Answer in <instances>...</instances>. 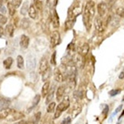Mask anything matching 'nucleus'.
<instances>
[{
    "label": "nucleus",
    "instance_id": "4c0bfd02",
    "mask_svg": "<svg viewBox=\"0 0 124 124\" xmlns=\"http://www.w3.org/2000/svg\"><path fill=\"white\" fill-rule=\"evenodd\" d=\"M18 124H35L34 120H30V121H25V120H22L18 122Z\"/></svg>",
    "mask_w": 124,
    "mask_h": 124
},
{
    "label": "nucleus",
    "instance_id": "79ce46f5",
    "mask_svg": "<svg viewBox=\"0 0 124 124\" xmlns=\"http://www.w3.org/2000/svg\"><path fill=\"white\" fill-rule=\"evenodd\" d=\"M55 55H56V53L54 52V54H53L52 57H51V63L52 64H54V65H55L56 64V62H55Z\"/></svg>",
    "mask_w": 124,
    "mask_h": 124
},
{
    "label": "nucleus",
    "instance_id": "de8ad7c7",
    "mask_svg": "<svg viewBox=\"0 0 124 124\" xmlns=\"http://www.w3.org/2000/svg\"><path fill=\"white\" fill-rule=\"evenodd\" d=\"M123 116H124V111L121 114V115H120V117H119V120H121V119L122 117H123Z\"/></svg>",
    "mask_w": 124,
    "mask_h": 124
},
{
    "label": "nucleus",
    "instance_id": "e433bc0d",
    "mask_svg": "<svg viewBox=\"0 0 124 124\" xmlns=\"http://www.w3.org/2000/svg\"><path fill=\"white\" fill-rule=\"evenodd\" d=\"M83 92L82 91H76V92H74V93H73V95H74V97H75L76 99H82L83 98Z\"/></svg>",
    "mask_w": 124,
    "mask_h": 124
},
{
    "label": "nucleus",
    "instance_id": "a19ab883",
    "mask_svg": "<svg viewBox=\"0 0 124 124\" xmlns=\"http://www.w3.org/2000/svg\"><path fill=\"white\" fill-rule=\"evenodd\" d=\"M71 121H72V118H71V117H66L65 119L62 121V123H61V124H70V123H71Z\"/></svg>",
    "mask_w": 124,
    "mask_h": 124
},
{
    "label": "nucleus",
    "instance_id": "c85d7f7f",
    "mask_svg": "<svg viewBox=\"0 0 124 124\" xmlns=\"http://www.w3.org/2000/svg\"><path fill=\"white\" fill-rule=\"evenodd\" d=\"M17 67L19 69H24V58L22 55H18L17 56Z\"/></svg>",
    "mask_w": 124,
    "mask_h": 124
},
{
    "label": "nucleus",
    "instance_id": "423d86ee",
    "mask_svg": "<svg viewBox=\"0 0 124 124\" xmlns=\"http://www.w3.org/2000/svg\"><path fill=\"white\" fill-rule=\"evenodd\" d=\"M73 62L75 63L76 67H78L80 69H83L84 65H85V58H84V56L79 54H77L74 56V61Z\"/></svg>",
    "mask_w": 124,
    "mask_h": 124
},
{
    "label": "nucleus",
    "instance_id": "2f4dec72",
    "mask_svg": "<svg viewBox=\"0 0 124 124\" xmlns=\"http://www.w3.org/2000/svg\"><path fill=\"white\" fill-rule=\"evenodd\" d=\"M34 6L39 11H41L43 9V3H42L41 0H34Z\"/></svg>",
    "mask_w": 124,
    "mask_h": 124
},
{
    "label": "nucleus",
    "instance_id": "c03bdc74",
    "mask_svg": "<svg viewBox=\"0 0 124 124\" xmlns=\"http://www.w3.org/2000/svg\"><path fill=\"white\" fill-rule=\"evenodd\" d=\"M106 1L108 2L109 5H110V6H111V5H113V4L116 2V0H106Z\"/></svg>",
    "mask_w": 124,
    "mask_h": 124
},
{
    "label": "nucleus",
    "instance_id": "7c9ffc66",
    "mask_svg": "<svg viewBox=\"0 0 124 124\" xmlns=\"http://www.w3.org/2000/svg\"><path fill=\"white\" fill-rule=\"evenodd\" d=\"M55 108H56V104H55V102H54V101L50 102V103L48 104V107H47V112H48V113H52V112H54L55 110Z\"/></svg>",
    "mask_w": 124,
    "mask_h": 124
},
{
    "label": "nucleus",
    "instance_id": "473e14b6",
    "mask_svg": "<svg viewBox=\"0 0 124 124\" xmlns=\"http://www.w3.org/2000/svg\"><path fill=\"white\" fill-rule=\"evenodd\" d=\"M121 92V89H112L109 92V95H110V97H114V96H116V95H118Z\"/></svg>",
    "mask_w": 124,
    "mask_h": 124
},
{
    "label": "nucleus",
    "instance_id": "7ed1b4c3",
    "mask_svg": "<svg viewBox=\"0 0 124 124\" xmlns=\"http://www.w3.org/2000/svg\"><path fill=\"white\" fill-rule=\"evenodd\" d=\"M94 26L95 30L98 34H102L105 30V24H104L103 20L100 16H96L94 19Z\"/></svg>",
    "mask_w": 124,
    "mask_h": 124
},
{
    "label": "nucleus",
    "instance_id": "4468645a",
    "mask_svg": "<svg viewBox=\"0 0 124 124\" xmlns=\"http://www.w3.org/2000/svg\"><path fill=\"white\" fill-rule=\"evenodd\" d=\"M64 93H65V89H64V86H61L58 87L57 89V92H56V99L58 101H61L62 100V98L64 97Z\"/></svg>",
    "mask_w": 124,
    "mask_h": 124
},
{
    "label": "nucleus",
    "instance_id": "bb28decb",
    "mask_svg": "<svg viewBox=\"0 0 124 124\" xmlns=\"http://www.w3.org/2000/svg\"><path fill=\"white\" fill-rule=\"evenodd\" d=\"M20 23H21V26H22L23 29H27L29 27V25H30V21L27 18H23L21 20Z\"/></svg>",
    "mask_w": 124,
    "mask_h": 124
},
{
    "label": "nucleus",
    "instance_id": "b1692460",
    "mask_svg": "<svg viewBox=\"0 0 124 124\" xmlns=\"http://www.w3.org/2000/svg\"><path fill=\"white\" fill-rule=\"evenodd\" d=\"M12 63H13V58H12V57H7L3 62V64L6 69H10Z\"/></svg>",
    "mask_w": 124,
    "mask_h": 124
},
{
    "label": "nucleus",
    "instance_id": "6ab92c4d",
    "mask_svg": "<svg viewBox=\"0 0 124 124\" xmlns=\"http://www.w3.org/2000/svg\"><path fill=\"white\" fill-rule=\"evenodd\" d=\"M50 87H51V85H50V83H49V82H45V83H44V85L42 87V96L45 97L48 94L49 91H50Z\"/></svg>",
    "mask_w": 124,
    "mask_h": 124
},
{
    "label": "nucleus",
    "instance_id": "9d476101",
    "mask_svg": "<svg viewBox=\"0 0 124 124\" xmlns=\"http://www.w3.org/2000/svg\"><path fill=\"white\" fill-rule=\"evenodd\" d=\"M54 80L58 83H62L64 81V77L62 75L61 70L59 68H55L54 70Z\"/></svg>",
    "mask_w": 124,
    "mask_h": 124
},
{
    "label": "nucleus",
    "instance_id": "412c9836",
    "mask_svg": "<svg viewBox=\"0 0 124 124\" xmlns=\"http://www.w3.org/2000/svg\"><path fill=\"white\" fill-rule=\"evenodd\" d=\"M5 34L9 35L10 37L13 36V35H14V26H13V24H7L6 29H5Z\"/></svg>",
    "mask_w": 124,
    "mask_h": 124
},
{
    "label": "nucleus",
    "instance_id": "f03ea898",
    "mask_svg": "<svg viewBox=\"0 0 124 124\" xmlns=\"http://www.w3.org/2000/svg\"><path fill=\"white\" fill-rule=\"evenodd\" d=\"M83 12L89 15L92 18L94 17V16H95V4H94V2L92 1V0L88 1L86 5H85Z\"/></svg>",
    "mask_w": 124,
    "mask_h": 124
},
{
    "label": "nucleus",
    "instance_id": "3c124183",
    "mask_svg": "<svg viewBox=\"0 0 124 124\" xmlns=\"http://www.w3.org/2000/svg\"><path fill=\"white\" fill-rule=\"evenodd\" d=\"M122 101H124V97H123V99H122Z\"/></svg>",
    "mask_w": 124,
    "mask_h": 124
},
{
    "label": "nucleus",
    "instance_id": "5701e85b",
    "mask_svg": "<svg viewBox=\"0 0 124 124\" xmlns=\"http://www.w3.org/2000/svg\"><path fill=\"white\" fill-rule=\"evenodd\" d=\"M28 10H29V3H28V1H25L24 5H23V7H22V8H21V15H23V16L26 15L28 13Z\"/></svg>",
    "mask_w": 124,
    "mask_h": 124
},
{
    "label": "nucleus",
    "instance_id": "603ef678",
    "mask_svg": "<svg viewBox=\"0 0 124 124\" xmlns=\"http://www.w3.org/2000/svg\"><path fill=\"white\" fill-rule=\"evenodd\" d=\"M117 124H120V122H119V123H117Z\"/></svg>",
    "mask_w": 124,
    "mask_h": 124
},
{
    "label": "nucleus",
    "instance_id": "9b49d317",
    "mask_svg": "<svg viewBox=\"0 0 124 124\" xmlns=\"http://www.w3.org/2000/svg\"><path fill=\"white\" fill-rule=\"evenodd\" d=\"M26 65H27V69L29 71L35 69V59L33 55H28L27 61H26Z\"/></svg>",
    "mask_w": 124,
    "mask_h": 124
},
{
    "label": "nucleus",
    "instance_id": "09e8293b",
    "mask_svg": "<svg viewBox=\"0 0 124 124\" xmlns=\"http://www.w3.org/2000/svg\"><path fill=\"white\" fill-rule=\"evenodd\" d=\"M2 2H3V0H0V4H2Z\"/></svg>",
    "mask_w": 124,
    "mask_h": 124
},
{
    "label": "nucleus",
    "instance_id": "393cba45",
    "mask_svg": "<svg viewBox=\"0 0 124 124\" xmlns=\"http://www.w3.org/2000/svg\"><path fill=\"white\" fill-rule=\"evenodd\" d=\"M50 76H51V69H50V67H49L48 69L43 73V78H42L43 82H48Z\"/></svg>",
    "mask_w": 124,
    "mask_h": 124
},
{
    "label": "nucleus",
    "instance_id": "c756f323",
    "mask_svg": "<svg viewBox=\"0 0 124 124\" xmlns=\"http://www.w3.org/2000/svg\"><path fill=\"white\" fill-rule=\"evenodd\" d=\"M7 9H8V13H9V15L12 16L16 14V8H15L14 6H13L10 2L7 4Z\"/></svg>",
    "mask_w": 124,
    "mask_h": 124
},
{
    "label": "nucleus",
    "instance_id": "ea45409f",
    "mask_svg": "<svg viewBox=\"0 0 124 124\" xmlns=\"http://www.w3.org/2000/svg\"><path fill=\"white\" fill-rule=\"evenodd\" d=\"M7 17H6L5 16H3V15L0 14V24H6V23H7Z\"/></svg>",
    "mask_w": 124,
    "mask_h": 124
},
{
    "label": "nucleus",
    "instance_id": "f257e3e1",
    "mask_svg": "<svg viewBox=\"0 0 124 124\" xmlns=\"http://www.w3.org/2000/svg\"><path fill=\"white\" fill-rule=\"evenodd\" d=\"M81 13H82L81 6L79 4H76L68 11V19H75L76 16H78Z\"/></svg>",
    "mask_w": 124,
    "mask_h": 124
},
{
    "label": "nucleus",
    "instance_id": "6e6552de",
    "mask_svg": "<svg viewBox=\"0 0 124 124\" xmlns=\"http://www.w3.org/2000/svg\"><path fill=\"white\" fill-rule=\"evenodd\" d=\"M70 106V101L68 98L64 99L63 101H62L60 103L58 104V106L56 107V110H58L60 112H62L65 110H67Z\"/></svg>",
    "mask_w": 124,
    "mask_h": 124
},
{
    "label": "nucleus",
    "instance_id": "f8f14e48",
    "mask_svg": "<svg viewBox=\"0 0 124 124\" xmlns=\"http://www.w3.org/2000/svg\"><path fill=\"white\" fill-rule=\"evenodd\" d=\"M89 50H90L89 45H88V44H83V45H81V46H79V48H78V54L85 57V55L89 53Z\"/></svg>",
    "mask_w": 124,
    "mask_h": 124
},
{
    "label": "nucleus",
    "instance_id": "4be33fe9",
    "mask_svg": "<svg viewBox=\"0 0 124 124\" xmlns=\"http://www.w3.org/2000/svg\"><path fill=\"white\" fill-rule=\"evenodd\" d=\"M75 23V19H67L65 23H64V27L66 30H71Z\"/></svg>",
    "mask_w": 124,
    "mask_h": 124
},
{
    "label": "nucleus",
    "instance_id": "f704fd0d",
    "mask_svg": "<svg viewBox=\"0 0 124 124\" xmlns=\"http://www.w3.org/2000/svg\"><path fill=\"white\" fill-rule=\"evenodd\" d=\"M122 108H123V106H122V105H120V106L118 107L117 109L115 110V111H114L113 113L111 114V116H110V121H112V119L114 118V116H115V115H116L117 113H119V112H120V111L121 110V109H122Z\"/></svg>",
    "mask_w": 124,
    "mask_h": 124
},
{
    "label": "nucleus",
    "instance_id": "37998d69",
    "mask_svg": "<svg viewBox=\"0 0 124 124\" xmlns=\"http://www.w3.org/2000/svg\"><path fill=\"white\" fill-rule=\"evenodd\" d=\"M108 112H109V106L108 105H104V110H102V113H103V115L106 116Z\"/></svg>",
    "mask_w": 124,
    "mask_h": 124
},
{
    "label": "nucleus",
    "instance_id": "a878e982",
    "mask_svg": "<svg viewBox=\"0 0 124 124\" xmlns=\"http://www.w3.org/2000/svg\"><path fill=\"white\" fill-rule=\"evenodd\" d=\"M39 101H40V95H35V98H34V100H33V103H32V106L28 109V111H30L32 110V109H34L38 103H39Z\"/></svg>",
    "mask_w": 124,
    "mask_h": 124
},
{
    "label": "nucleus",
    "instance_id": "f3484780",
    "mask_svg": "<svg viewBox=\"0 0 124 124\" xmlns=\"http://www.w3.org/2000/svg\"><path fill=\"white\" fill-rule=\"evenodd\" d=\"M9 105H10V100H7L5 98L0 99V111L5 110V109H7Z\"/></svg>",
    "mask_w": 124,
    "mask_h": 124
},
{
    "label": "nucleus",
    "instance_id": "2eb2a0df",
    "mask_svg": "<svg viewBox=\"0 0 124 124\" xmlns=\"http://www.w3.org/2000/svg\"><path fill=\"white\" fill-rule=\"evenodd\" d=\"M28 15L29 16L32 18V19H36L38 16V13H37V9L35 7L34 5H31L29 7V10H28Z\"/></svg>",
    "mask_w": 124,
    "mask_h": 124
},
{
    "label": "nucleus",
    "instance_id": "aec40b11",
    "mask_svg": "<svg viewBox=\"0 0 124 124\" xmlns=\"http://www.w3.org/2000/svg\"><path fill=\"white\" fill-rule=\"evenodd\" d=\"M12 109L10 108H7V109H5V110H1L0 111V120H2V119H7V117L9 115V114L12 112Z\"/></svg>",
    "mask_w": 124,
    "mask_h": 124
},
{
    "label": "nucleus",
    "instance_id": "a211bd4d",
    "mask_svg": "<svg viewBox=\"0 0 124 124\" xmlns=\"http://www.w3.org/2000/svg\"><path fill=\"white\" fill-rule=\"evenodd\" d=\"M52 23H53V26L54 28H58L59 25H60V21H59V17L57 16V13L56 11H54V15L52 16Z\"/></svg>",
    "mask_w": 124,
    "mask_h": 124
},
{
    "label": "nucleus",
    "instance_id": "dca6fc26",
    "mask_svg": "<svg viewBox=\"0 0 124 124\" xmlns=\"http://www.w3.org/2000/svg\"><path fill=\"white\" fill-rule=\"evenodd\" d=\"M29 37H27L25 35H23L20 38V45L22 48H27L28 45H29Z\"/></svg>",
    "mask_w": 124,
    "mask_h": 124
},
{
    "label": "nucleus",
    "instance_id": "39448f33",
    "mask_svg": "<svg viewBox=\"0 0 124 124\" xmlns=\"http://www.w3.org/2000/svg\"><path fill=\"white\" fill-rule=\"evenodd\" d=\"M61 42V37H60V33L58 31H54L50 37V44L51 47H55L60 44Z\"/></svg>",
    "mask_w": 124,
    "mask_h": 124
},
{
    "label": "nucleus",
    "instance_id": "58836bf2",
    "mask_svg": "<svg viewBox=\"0 0 124 124\" xmlns=\"http://www.w3.org/2000/svg\"><path fill=\"white\" fill-rule=\"evenodd\" d=\"M40 117H41V112H37V113L35 115V118H34L33 120H34L35 124L38 123V121H39V120H40Z\"/></svg>",
    "mask_w": 124,
    "mask_h": 124
},
{
    "label": "nucleus",
    "instance_id": "1a4fd4ad",
    "mask_svg": "<svg viewBox=\"0 0 124 124\" xmlns=\"http://www.w3.org/2000/svg\"><path fill=\"white\" fill-rule=\"evenodd\" d=\"M48 68H49V64L47 59L42 58V60L40 61V63H39V73L43 74Z\"/></svg>",
    "mask_w": 124,
    "mask_h": 124
},
{
    "label": "nucleus",
    "instance_id": "20e7f679",
    "mask_svg": "<svg viewBox=\"0 0 124 124\" xmlns=\"http://www.w3.org/2000/svg\"><path fill=\"white\" fill-rule=\"evenodd\" d=\"M24 117V114L23 113V112L13 110L12 112L7 117L6 120H7L8 121H16L21 120V119H23Z\"/></svg>",
    "mask_w": 124,
    "mask_h": 124
},
{
    "label": "nucleus",
    "instance_id": "0eeeda50",
    "mask_svg": "<svg viewBox=\"0 0 124 124\" xmlns=\"http://www.w3.org/2000/svg\"><path fill=\"white\" fill-rule=\"evenodd\" d=\"M97 11H98V14H99L100 17L104 16L107 14V11H108V5L105 2L99 3L97 6Z\"/></svg>",
    "mask_w": 124,
    "mask_h": 124
},
{
    "label": "nucleus",
    "instance_id": "49530a36",
    "mask_svg": "<svg viewBox=\"0 0 124 124\" xmlns=\"http://www.w3.org/2000/svg\"><path fill=\"white\" fill-rule=\"evenodd\" d=\"M119 78H120V79H123L124 78V72H121V74L119 75Z\"/></svg>",
    "mask_w": 124,
    "mask_h": 124
},
{
    "label": "nucleus",
    "instance_id": "c9c22d12",
    "mask_svg": "<svg viewBox=\"0 0 124 124\" xmlns=\"http://www.w3.org/2000/svg\"><path fill=\"white\" fill-rule=\"evenodd\" d=\"M13 6H14V7L16 9V8H18V7H20L21 3H22V0H12L10 2Z\"/></svg>",
    "mask_w": 124,
    "mask_h": 124
},
{
    "label": "nucleus",
    "instance_id": "cd10ccee",
    "mask_svg": "<svg viewBox=\"0 0 124 124\" xmlns=\"http://www.w3.org/2000/svg\"><path fill=\"white\" fill-rule=\"evenodd\" d=\"M53 98H54V88L50 89L48 94L46 95V103L49 104L50 102H52Z\"/></svg>",
    "mask_w": 124,
    "mask_h": 124
},
{
    "label": "nucleus",
    "instance_id": "a18cd8bd",
    "mask_svg": "<svg viewBox=\"0 0 124 124\" xmlns=\"http://www.w3.org/2000/svg\"><path fill=\"white\" fill-rule=\"evenodd\" d=\"M5 34V31H4V28L0 25V35H3Z\"/></svg>",
    "mask_w": 124,
    "mask_h": 124
},
{
    "label": "nucleus",
    "instance_id": "8fccbe9b",
    "mask_svg": "<svg viewBox=\"0 0 124 124\" xmlns=\"http://www.w3.org/2000/svg\"><path fill=\"white\" fill-rule=\"evenodd\" d=\"M3 1H5V2H7V1H9V0H3Z\"/></svg>",
    "mask_w": 124,
    "mask_h": 124
},
{
    "label": "nucleus",
    "instance_id": "72a5a7b5",
    "mask_svg": "<svg viewBox=\"0 0 124 124\" xmlns=\"http://www.w3.org/2000/svg\"><path fill=\"white\" fill-rule=\"evenodd\" d=\"M116 14L121 18H124V8L121 7H117V9H116Z\"/></svg>",
    "mask_w": 124,
    "mask_h": 124
},
{
    "label": "nucleus",
    "instance_id": "ddd939ff",
    "mask_svg": "<svg viewBox=\"0 0 124 124\" xmlns=\"http://www.w3.org/2000/svg\"><path fill=\"white\" fill-rule=\"evenodd\" d=\"M66 79L68 82V85L70 86V88H74L76 85V74L72 73V74H69L66 76Z\"/></svg>",
    "mask_w": 124,
    "mask_h": 124
}]
</instances>
